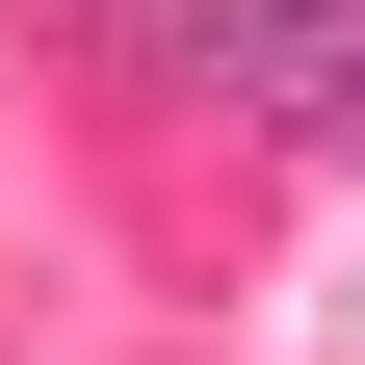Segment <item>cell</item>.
<instances>
[{
	"label": "cell",
	"instance_id": "cell-1",
	"mask_svg": "<svg viewBox=\"0 0 365 365\" xmlns=\"http://www.w3.org/2000/svg\"><path fill=\"white\" fill-rule=\"evenodd\" d=\"M209 105L287 157H365V0H209Z\"/></svg>",
	"mask_w": 365,
	"mask_h": 365
},
{
	"label": "cell",
	"instance_id": "cell-2",
	"mask_svg": "<svg viewBox=\"0 0 365 365\" xmlns=\"http://www.w3.org/2000/svg\"><path fill=\"white\" fill-rule=\"evenodd\" d=\"M26 26H53L105 105H209V0H26Z\"/></svg>",
	"mask_w": 365,
	"mask_h": 365
}]
</instances>
